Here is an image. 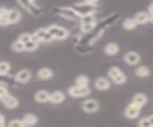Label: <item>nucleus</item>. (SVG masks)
Listing matches in <instances>:
<instances>
[{"label":"nucleus","instance_id":"nucleus-1","mask_svg":"<svg viewBox=\"0 0 153 127\" xmlns=\"http://www.w3.org/2000/svg\"><path fill=\"white\" fill-rule=\"evenodd\" d=\"M108 77L115 84H123L126 81V75L118 67H111L108 70Z\"/></svg>","mask_w":153,"mask_h":127},{"label":"nucleus","instance_id":"nucleus-2","mask_svg":"<svg viewBox=\"0 0 153 127\" xmlns=\"http://www.w3.org/2000/svg\"><path fill=\"white\" fill-rule=\"evenodd\" d=\"M47 32L52 35L53 39H59V40H62L65 39L67 36H68V32H67L66 29L56 25H52L50 27L47 28Z\"/></svg>","mask_w":153,"mask_h":127},{"label":"nucleus","instance_id":"nucleus-3","mask_svg":"<svg viewBox=\"0 0 153 127\" xmlns=\"http://www.w3.org/2000/svg\"><path fill=\"white\" fill-rule=\"evenodd\" d=\"M69 95L73 97H87L90 95L91 90L88 86L85 87H81V86H73L69 89Z\"/></svg>","mask_w":153,"mask_h":127},{"label":"nucleus","instance_id":"nucleus-4","mask_svg":"<svg viewBox=\"0 0 153 127\" xmlns=\"http://www.w3.org/2000/svg\"><path fill=\"white\" fill-rule=\"evenodd\" d=\"M32 39L36 40V42H39V41H47V42H50L53 39L52 35L47 32L46 29L44 28H40L35 32V34L32 35Z\"/></svg>","mask_w":153,"mask_h":127},{"label":"nucleus","instance_id":"nucleus-5","mask_svg":"<svg viewBox=\"0 0 153 127\" xmlns=\"http://www.w3.org/2000/svg\"><path fill=\"white\" fill-rule=\"evenodd\" d=\"M141 108L142 107L140 105H137L134 102H131L124 110V115L128 119H136L139 114H140Z\"/></svg>","mask_w":153,"mask_h":127},{"label":"nucleus","instance_id":"nucleus-6","mask_svg":"<svg viewBox=\"0 0 153 127\" xmlns=\"http://www.w3.org/2000/svg\"><path fill=\"white\" fill-rule=\"evenodd\" d=\"M81 108L86 113H95L99 109V102L93 98H89V100H86L82 102Z\"/></svg>","mask_w":153,"mask_h":127},{"label":"nucleus","instance_id":"nucleus-7","mask_svg":"<svg viewBox=\"0 0 153 127\" xmlns=\"http://www.w3.org/2000/svg\"><path fill=\"white\" fill-rule=\"evenodd\" d=\"M0 100H1L3 102V104L7 108H9V109H13V108H16L18 106V100L13 96L10 95L9 93L6 96H4Z\"/></svg>","mask_w":153,"mask_h":127},{"label":"nucleus","instance_id":"nucleus-8","mask_svg":"<svg viewBox=\"0 0 153 127\" xmlns=\"http://www.w3.org/2000/svg\"><path fill=\"white\" fill-rule=\"evenodd\" d=\"M141 58L135 52H128L124 55V61L129 65H136L140 62Z\"/></svg>","mask_w":153,"mask_h":127},{"label":"nucleus","instance_id":"nucleus-9","mask_svg":"<svg viewBox=\"0 0 153 127\" xmlns=\"http://www.w3.org/2000/svg\"><path fill=\"white\" fill-rule=\"evenodd\" d=\"M21 18V13L16 9H11L8 11V20L9 24H14L17 23Z\"/></svg>","mask_w":153,"mask_h":127},{"label":"nucleus","instance_id":"nucleus-10","mask_svg":"<svg viewBox=\"0 0 153 127\" xmlns=\"http://www.w3.org/2000/svg\"><path fill=\"white\" fill-rule=\"evenodd\" d=\"M59 15L65 18H68V19H76V17L79 16L76 11L72 8H62Z\"/></svg>","mask_w":153,"mask_h":127},{"label":"nucleus","instance_id":"nucleus-11","mask_svg":"<svg viewBox=\"0 0 153 127\" xmlns=\"http://www.w3.org/2000/svg\"><path fill=\"white\" fill-rule=\"evenodd\" d=\"M31 73L30 71H28V70H21V71H19L16 76V81L18 82H21V83H26L30 80L31 78Z\"/></svg>","mask_w":153,"mask_h":127},{"label":"nucleus","instance_id":"nucleus-12","mask_svg":"<svg viewBox=\"0 0 153 127\" xmlns=\"http://www.w3.org/2000/svg\"><path fill=\"white\" fill-rule=\"evenodd\" d=\"M64 100H65V95L60 91H56V92H53L52 94H50L49 101H51L52 103L57 104V103L62 102Z\"/></svg>","mask_w":153,"mask_h":127},{"label":"nucleus","instance_id":"nucleus-13","mask_svg":"<svg viewBox=\"0 0 153 127\" xmlns=\"http://www.w3.org/2000/svg\"><path fill=\"white\" fill-rule=\"evenodd\" d=\"M95 87L100 91H105L110 87V83L108 81V79L104 78H99L95 81Z\"/></svg>","mask_w":153,"mask_h":127},{"label":"nucleus","instance_id":"nucleus-14","mask_svg":"<svg viewBox=\"0 0 153 127\" xmlns=\"http://www.w3.org/2000/svg\"><path fill=\"white\" fill-rule=\"evenodd\" d=\"M49 97H50V93H48L47 91H44V90L38 91L35 95L36 101L39 103H44V102L49 101Z\"/></svg>","mask_w":153,"mask_h":127},{"label":"nucleus","instance_id":"nucleus-15","mask_svg":"<svg viewBox=\"0 0 153 127\" xmlns=\"http://www.w3.org/2000/svg\"><path fill=\"white\" fill-rule=\"evenodd\" d=\"M134 19L136 20L137 24H146L148 21H151L152 19L150 18V16L147 15L146 13H143V12H141V13H138L137 15L134 17Z\"/></svg>","mask_w":153,"mask_h":127},{"label":"nucleus","instance_id":"nucleus-16","mask_svg":"<svg viewBox=\"0 0 153 127\" xmlns=\"http://www.w3.org/2000/svg\"><path fill=\"white\" fill-rule=\"evenodd\" d=\"M119 52V47L115 43H109L104 47V53L108 55H114L118 54Z\"/></svg>","mask_w":153,"mask_h":127},{"label":"nucleus","instance_id":"nucleus-17","mask_svg":"<svg viewBox=\"0 0 153 127\" xmlns=\"http://www.w3.org/2000/svg\"><path fill=\"white\" fill-rule=\"evenodd\" d=\"M37 77L40 79H49L53 77V72L49 68H42L37 72Z\"/></svg>","mask_w":153,"mask_h":127},{"label":"nucleus","instance_id":"nucleus-18","mask_svg":"<svg viewBox=\"0 0 153 127\" xmlns=\"http://www.w3.org/2000/svg\"><path fill=\"white\" fill-rule=\"evenodd\" d=\"M147 101V97H146V95L143 94H137V95L134 96L132 102H134L137 105H140L141 107H143L146 104Z\"/></svg>","mask_w":153,"mask_h":127},{"label":"nucleus","instance_id":"nucleus-19","mask_svg":"<svg viewBox=\"0 0 153 127\" xmlns=\"http://www.w3.org/2000/svg\"><path fill=\"white\" fill-rule=\"evenodd\" d=\"M22 121L24 125H35L37 122V117L33 114H27L24 116Z\"/></svg>","mask_w":153,"mask_h":127},{"label":"nucleus","instance_id":"nucleus-20","mask_svg":"<svg viewBox=\"0 0 153 127\" xmlns=\"http://www.w3.org/2000/svg\"><path fill=\"white\" fill-rule=\"evenodd\" d=\"M8 11L6 8H0V25L6 26L9 24L8 20Z\"/></svg>","mask_w":153,"mask_h":127},{"label":"nucleus","instance_id":"nucleus-21","mask_svg":"<svg viewBox=\"0 0 153 127\" xmlns=\"http://www.w3.org/2000/svg\"><path fill=\"white\" fill-rule=\"evenodd\" d=\"M137 25H138V24H137V22H136L135 19H134V18H126V19L124 20L123 24V26L124 29H126V30H128V31L134 30V29L136 28Z\"/></svg>","mask_w":153,"mask_h":127},{"label":"nucleus","instance_id":"nucleus-22","mask_svg":"<svg viewBox=\"0 0 153 127\" xmlns=\"http://www.w3.org/2000/svg\"><path fill=\"white\" fill-rule=\"evenodd\" d=\"M76 86H81V87H85L88 86L89 84V78L86 76H79L76 78Z\"/></svg>","mask_w":153,"mask_h":127},{"label":"nucleus","instance_id":"nucleus-23","mask_svg":"<svg viewBox=\"0 0 153 127\" xmlns=\"http://www.w3.org/2000/svg\"><path fill=\"white\" fill-rule=\"evenodd\" d=\"M149 75V70L146 66H140L136 69V76L139 78H145Z\"/></svg>","mask_w":153,"mask_h":127},{"label":"nucleus","instance_id":"nucleus-24","mask_svg":"<svg viewBox=\"0 0 153 127\" xmlns=\"http://www.w3.org/2000/svg\"><path fill=\"white\" fill-rule=\"evenodd\" d=\"M38 46V42H36V40L31 39L27 41L26 43H24V50L26 51H35Z\"/></svg>","mask_w":153,"mask_h":127},{"label":"nucleus","instance_id":"nucleus-25","mask_svg":"<svg viewBox=\"0 0 153 127\" xmlns=\"http://www.w3.org/2000/svg\"><path fill=\"white\" fill-rule=\"evenodd\" d=\"M139 126L141 127H151L152 126V116H149L148 117L142 119L138 123Z\"/></svg>","mask_w":153,"mask_h":127},{"label":"nucleus","instance_id":"nucleus-26","mask_svg":"<svg viewBox=\"0 0 153 127\" xmlns=\"http://www.w3.org/2000/svg\"><path fill=\"white\" fill-rule=\"evenodd\" d=\"M10 69H11V66H10V64L8 62H6V61L0 62V76L6 75L10 71Z\"/></svg>","mask_w":153,"mask_h":127},{"label":"nucleus","instance_id":"nucleus-27","mask_svg":"<svg viewBox=\"0 0 153 127\" xmlns=\"http://www.w3.org/2000/svg\"><path fill=\"white\" fill-rule=\"evenodd\" d=\"M12 49L14 52H22V51H25V50H24V43H22L20 40L14 41L13 43L12 44Z\"/></svg>","mask_w":153,"mask_h":127},{"label":"nucleus","instance_id":"nucleus-28","mask_svg":"<svg viewBox=\"0 0 153 127\" xmlns=\"http://www.w3.org/2000/svg\"><path fill=\"white\" fill-rule=\"evenodd\" d=\"M96 26V22H90V23H81V30L84 32H88L92 31Z\"/></svg>","mask_w":153,"mask_h":127},{"label":"nucleus","instance_id":"nucleus-29","mask_svg":"<svg viewBox=\"0 0 153 127\" xmlns=\"http://www.w3.org/2000/svg\"><path fill=\"white\" fill-rule=\"evenodd\" d=\"M9 126L10 127H22V126H24V123H23L22 120H13L9 123Z\"/></svg>","mask_w":153,"mask_h":127},{"label":"nucleus","instance_id":"nucleus-30","mask_svg":"<svg viewBox=\"0 0 153 127\" xmlns=\"http://www.w3.org/2000/svg\"><path fill=\"white\" fill-rule=\"evenodd\" d=\"M31 39H32V35L27 34V32H25V34H22L18 38V40H20L22 43H26L27 41L31 40Z\"/></svg>","mask_w":153,"mask_h":127},{"label":"nucleus","instance_id":"nucleus-31","mask_svg":"<svg viewBox=\"0 0 153 127\" xmlns=\"http://www.w3.org/2000/svg\"><path fill=\"white\" fill-rule=\"evenodd\" d=\"M7 94H8V90H7L6 86L1 85V84H0V100H1L4 96H6Z\"/></svg>","mask_w":153,"mask_h":127},{"label":"nucleus","instance_id":"nucleus-32","mask_svg":"<svg viewBox=\"0 0 153 127\" xmlns=\"http://www.w3.org/2000/svg\"><path fill=\"white\" fill-rule=\"evenodd\" d=\"M5 125V119L2 115H0V127H3Z\"/></svg>","mask_w":153,"mask_h":127},{"label":"nucleus","instance_id":"nucleus-33","mask_svg":"<svg viewBox=\"0 0 153 127\" xmlns=\"http://www.w3.org/2000/svg\"><path fill=\"white\" fill-rule=\"evenodd\" d=\"M97 1H99V0H86V2L87 3H91V4H94V3H96Z\"/></svg>","mask_w":153,"mask_h":127},{"label":"nucleus","instance_id":"nucleus-34","mask_svg":"<svg viewBox=\"0 0 153 127\" xmlns=\"http://www.w3.org/2000/svg\"><path fill=\"white\" fill-rule=\"evenodd\" d=\"M28 1L30 3H33V1H36V0H28Z\"/></svg>","mask_w":153,"mask_h":127}]
</instances>
